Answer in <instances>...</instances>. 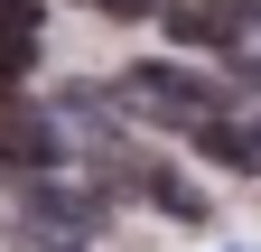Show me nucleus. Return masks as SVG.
Returning <instances> with one entry per match:
<instances>
[{
  "label": "nucleus",
  "mask_w": 261,
  "mask_h": 252,
  "mask_svg": "<svg viewBox=\"0 0 261 252\" xmlns=\"http://www.w3.org/2000/svg\"><path fill=\"white\" fill-rule=\"evenodd\" d=\"M252 10H261V0H252Z\"/></svg>",
  "instance_id": "9d476101"
},
{
  "label": "nucleus",
  "mask_w": 261,
  "mask_h": 252,
  "mask_svg": "<svg viewBox=\"0 0 261 252\" xmlns=\"http://www.w3.org/2000/svg\"><path fill=\"white\" fill-rule=\"evenodd\" d=\"M93 224H103V196H75V187H56V178H28V187H19V234L84 243Z\"/></svg>",
  "instance_id": "f03ea898"
},
{
  "label": "nucleus",
  "mask_w": 261,
  "mask_h": 252,
  "mask_svg": "<svg viewBox=\"0 0 261 252\" xmlns=\"http://www.w3.org/2000/svg\"><path fill=\"white\" fill-rule=\"evenodd\" d=\"M0 178H10V159H0Z\"/></svg>",
  "instance_id": "1a4fd4ad"
},
{
  "label": "nucleus",
  "mask_w": 261,
  "mask_h": 252,
  "mask_svg": "<svg viewBox=\"0 0 261 252\" xmlns=\"http://www.w3.org/2000/svg\"><path fill=\"white\" fill-rule=\"evenodd\" d=\"M93 10H103V19H149L159 0H93Z\"/></svg>",
  "instance_id": "0eeeda50"
},
{
  "label": "nucleus",
  "mask_w": 261,
  "mask_h": 252,
  "mask_svg": "<svg viewBox=\"0 0 261 252\" xmlns=\"http://www.w3.org/2000/svg\"><path fill=\"white\" fill-rule=\"evenodd\" d=\"M38 0H0V84H19L28 66H38Z\"/></svg>",
  "instance_id": "39448f33"
},
{
  "label": "nucleus",
  "mask_w": 261,
  "mask_h": 252,
  "mask_svg": "<svg viewBox=\"0 0 261 252\" xmlns=\"http://www.w3.org/2000/svg\"><path fill=\"white\" fill-rule=\"evenodd\" d=\"M112 103H130L140 121H168V131H196V121H215L224 112V93L215 84H196L187 66H130L112 84Z\"/></svg>",
  "instance_id": "f257e3e1"
},
{
  "label": "nucleus",
  "mask_w": 261,
  "mask_h": 252,
  "mask_svg": "<svg viewBox=\"0 0 261 252\" xmlns=\"http://www.w3.org/2000/svg\"><path fill=\"white\" fill-rule=\"evenodd\" d=\"M0 159H10V168H47V159H56V131H47V112H28V103H0Z\"/></svg>",
  "instance_id": "20e7f679"
},
{
  "label": "nucleus",
  "mask_w": 261,
  "mask_h": 252,
  "mask_svg": "<svg viewBox=\"0 0 261 252\" xmlns=\"http://www.w3.org/2000/svg\"><path fill=\"white\" fill-rule=\"evenodd\" d=\"M233 84H243V93H261V56H243V47H233Z\"/></svg>",
  "instance_id": "6e6552de"
},
{
  "label": "nucleus",
  "mask_w": 261,
  "mask_h": 252,
  "mask_svg": "<svg viewBox=\"0 0 261 252\" xmlns=\"http://www.w3.org/2000/svg\"><path fill=\"white\" fill-rule=\"evenodd\" d=\"M196 149L224 168H252L261 178V121H233V112H215V121H196Z\"/></svg>",
  "instance_id": "423d86ee"
},
{
  "label": "nucleus",
  "mask_w": 261,
  "mask_h": 252,
  "mask_svg": "<svg viewBox=\"0 0 261 252\" xmlns=\"http://www.w3.org/2000/svg\"><path fill=\"white\" fill-rule=\"evenodd\" d=\"M159 19H168V38L187 47H243V10H224V0H159Z\"/></svg>",
  "instance_id": "7ed1b4c3"
}]
</instances>
